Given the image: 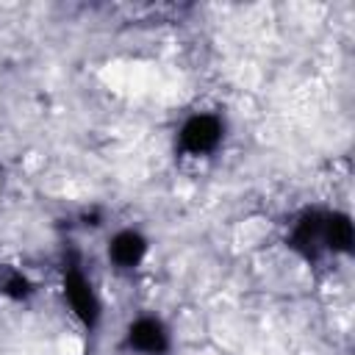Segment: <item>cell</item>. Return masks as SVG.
I'll use <instances>...</instances> for the list:
<instances>
[{"label":"cell","mask_w":355,"mask_h":355,"mask_svg":"<svg viewBox=\"0 0 355 355\" xmlns=\"http://www.w3.org/2000/svg\"><path fill=\"white\" fill-rule=\"evenodd\" d=\"M219 122L214 116H194L186 128H183V144L191 153H205L219 141Z\"/></svg>","instance_id":"cell-1"},{"label":"cell","mask_w":355,"mask_h":355,"mask_svg":"<svg viewBox=\"0 0 355 355\" xmlns=\"http://www.w3.org/2000/svg\"><path fill=\"white\" fill-rule=\"evenodd\" d=\"M67 297H69L72 308L80 313L83 322H94V316H97V302H94V294H92L89 283H86L78 272H72V275L67 277Z\"/></svg>","instance_id":"cell-2"},{"label":"cell","mask_w":355,"mask_h":355,"mask_svg":"<svg viewBox=\"0 0 355 355\" xmlns=\"http://www.w3.org/2000/svg\"><path fill=\"white\" fill-rule=\"evenodd\" d=\"M130 344L141 352H161L166 347V338H164V330L158 322L153 319H139L133 327H130Z\"/></svg>","instance_id":"cell-3"},{"label":"cell","mask_w":355,"mask_h":355,"mask_svg":"<svg viewBox=\"0 0 355 355\" xmlns=\"http://www.w3.org/2000/svg\"><path fill=\"white\" fill-rule=\"evenodd\" d=\"M144 255V239L136 233H119L111 244V258L119 266H136Z\"/></svg>","instance_id":"cell-4"},{"label":"cell","mask_w":355,"mask_h":355,"mask_svg":"<svg viewBox=\"0 0 355 355\" xmlns=\"http://www.w3.org/2000/svg\"><path fill=\"white\" fill-rule=\"evenodd\" d=\"M322 239L336 250H347L352 244V227L344 216H333L322 225Z\"/></svg>","instance_id":"cell-5"}]
</instances>
